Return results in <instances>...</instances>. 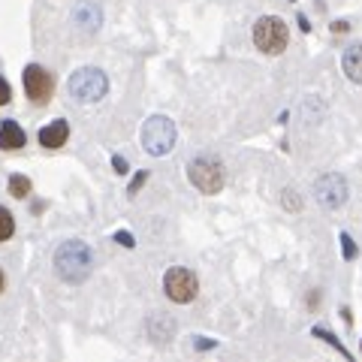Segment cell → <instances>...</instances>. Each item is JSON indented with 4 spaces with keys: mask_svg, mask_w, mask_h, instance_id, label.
Returning a JSON list of instances; mask_svg holds the SVG:
<instances>
[{
    "mask_svg": "<svg viewBox=\"0 0 362 362\" xmlns=\"http://www.w3.org/2000/svg\"><path fill=\"white\" fill-rule=\"evenodd\" d=\"M90 266H94V254L85 242H64L54 254V272L58 278L66 281V284H82V281L90 275Z\"/></svg>",
    "mask_w": 362,
    "mask_h": 362,
    "instance_id": "6da1fadb",
    "label": "cell"
},
{
    "mask_svg": "<svg viewBox=\"0 0 362 362\" xmlns=\"http://www.w3.org/2000/svg\"><path fill=\"white\" fill-rule=\"evenodd\" d=\"M70 97H76L78 103H97V100L106 97L109 90V78L103 70H97V66H82V70H76L70 76Z\"/></svg>",
    "mask_w": 362,
    "mask_h": 362,
    "instance_id": "7a4b0ae2",
    "label": "cell"
},
{
    "mask_svg": "<svg viewBox=\"0 0 362 362\" xmlns=\"http://www.w3.org/2000/svg\"><path fill=\"white\" fill-rule=\"evenodd\" d=\"M175 121H169L166 115H151L142 124V148L151 157H163L175 148Z\"/></svg>",
    "mask_w": 362,
    "mask_h": 362,
    "instance_id": "3957f363",
    "label": "cell"
},
{
    "mask_svg": "<svg viewBox=\"0 0 362 362\" xmlns=\"http://www.w3.org/2000/svg\"><path fill=\"white\" fill-rule=\"evenodd\" d=\"M290 42V30H287V21L278 18V16H263L257 18L254 25V45L263 54H281Z\"/></svg>",
    "mask_w": 362,
    "mask_h": 362,
    "instance_id": "277c9868",
    "label": "cell"
},
{
    "mask_svg": "<svg viewBox=\"0 0 362 362\" xmlns=\"http://www.w3.org/2000/svg\"><path fill=\"white\" fill-rule=\"evenodd\" d=\"M163 293H166V299H173L175 305H187V302L197 299L199 278L185 266H173L163 275Z\"/></svg>",
    "mask_w": 362,
    "mask_h": 362,
    "instance_id": "5b68a950",
    "label": "cell"
},
{
    "mask_svg": "<svg viewBox=\"0 0 362 362\" xmlns=\"http://www.w3.org/2000/svg\"><path fill=\"white\" fill-rule=\"evenodd\" d=\"M187 178L199 194H221L223 187V169L214 157H197V160L187 163Z\"/></svg>",
    "mask_w": 362,
    "mask_h": 362,
    "instance_id": "8992f818",
    "label": "cell"
},
{
    "mask_svg": "<svg viewBox=\"0 0 362 362\" xmlns=\"http://www.w3.org/2000/svg\"><path fill=\"white\" fill-rule=\"evenodd\" d=\"M21 85H25V94L33 106H45L54 94V76L40 64H28L25 73H21Z\"/></svg>",
    "mask_w": 362,
    "mask_h": 362,
    "instance_id": "52a82bcc",
    "label": "cell"
},
{
    "mask_svg": "<svg viewBox=\"0 0 362 362\" xmlns=\"http://www.w3.org/2000/svg\"><path fill=\"white\" fill-rule=\"evenodd\" d=\"M314 197H317V202H320L323 209H329V211L341 209L344 202H347V181H344V175L326 173L323 178H317Z\"/></svg>",
    "mask_w": 362,
    "mask_h": 362,
    "instance_id": "ba28073f",
    "label": "cell"
},
{
    "mask_svg": "<svg viewBox=\"0 0 362 362\" xmlns=\"http://www.w3.org/2000/svg\"><path fill=\"white\" fill-rule=\"evenodd\" d=\"M37 139H40L42 148H61V145H66V139H70V124L64 118H54L52 124H45V127L37 133Z\"/></svg>",
    "mask_w": 362,
    "mask_h": 362,
    "instance_id": "9c48e42d",
    "label": "cell"
},
{
    "mask_svg": "<svg viewBox=\"0 0 362 362\" xmlns=\"http://www.w3.org/2000/svg\"><path fill=\"white\" fill-rule=\"evenodd\" d=\"M25 142H28V136H25V130H21L16 121H4V124H0V151H18Z\"/></svg>",
    "mask_w": 362,
    "mask_h": 362,
    "instance_id": "30bf717a",
    "label": "cell"
},
{
    "mask_svg": "<svg viewBox=\"0 0 362 362\" xmlns=\"http://www.w3.org/2000/svg\"><path fill=\"white\" fill-rule=\"evenodd\" d=\"M341 66L350 82L362 85V45H347L344 54H341Z\"/></svg>",
    "mask_w": 362,
    "mask_h": 362,
    "instance_id": "8fae6325",
    "label": "cell"
},
{
    "mask_svg": "<svg viewBox=\"0 0 362 362\" xmlns=\"http://www.w3.org/2000/svg\"><path fill=\"white\" fill-rule=\"evenodd\" d=\"M76 21L85 25L88 30H94V28H100V9L94 4H78L76 6Z\"/></svg>",
    "mask_w": 362,
    "mask_h": 362,
    "instance_id": "7c38bea8",
    "label": "cell"
},
{
    "mask_svg": "<svg viewBox=\"0 0 362 362\" xmlns=\"http://www.w3.org/2000/svg\"><path fill=\"white\" fill-rule=\"evenodd\" d=\"M30 190H33V185H30L28 175H9V194L16 199H28Z\"/></svg>",
    "mask_w": 362,
    "mask_h": 362,
    "instance_id": "4fadbf2b",
    "label": "cell"
},
{
    "mask_svg": "<svg viewBox=\"0 0 362 362\" xmlns=\"http://www.w3.org/2000/svg\"><path fill=\"white\" fill-rule=\"evenodd\" d=\"M13 233H16V218H13V211H9L6 206H0V245L13 239Z\"/></svg>",
    "mask_w": 362,
    "mask_h": 362,
    "instance_id": "5bb4252c",
    "label": "cell"
},
{
    "mask_svg": "<svg viewBox=\"0 0 362 362\" xmlns=\"http://www.w3.org/2000/svg\"><path fill=\"white\" fill-rule=\"evenodd\" d=\"M311 335H314V338H323V341H326V344H329V347H335V350H338V354H341L344 359H350V354H347V350H344V344H341V341H338V338H335V335H332L329 329H323V326H314V329H311Z\"/></svg>",
    "mask_w": 362,
    "mask_h": 362,
    "instance_id": "9a60e30c",
    "label": "cell"
},
{
    "mask_svg": "<svg viewBox=\"0 0 362 362\" xmlns=\"http://www.w3.org/2000/svg\"><path fill=\"white\" fill-rule=\"evenodd\" d=\"M341 254H344V259H356V254H359V247L350 239V233H341Z\"/></svg>",
    "mask_w": 362,
    "mask_h": 362,
    "instance_id": "2e32d148",
    "label": "cell"
},
{
    "mask_svg": "<svg viewBox=\"0 0 362 362\" xmlns=\"http://www.w3.org/2000/svg\"><path fill=\"white\" fill-rule=\"evenodd\" d=\"M281 202H284V209L287 211H299L302 209V202H299V197H296V190H284V197H281Z\"/></svg>",
    "mask_w": 362,
    "mask_h": 362,
    "instance_id": "e0dca14e",
    "label": "cell"
},
{
    "mask_svg": "<svg viewBox=\"0 0 362 362\" xmlns=\"http://www.w3.org/2000/svg\"><path fill=\"white\" fill-rule=\"evenodd\" d=\"M9 100H13V88H9V82L0 76V106H6Z\"/></svg>",
    "mask_w": 362,
    "mask_h": 362,
    "instance_id": "ac0fdd59",
    "label": "cell"
},
{
    "mask_svg": "<svg viewBox=\"0 0 362 362\" xmlns=\"http://www.w3.org/2000/svg\"><path fill=\"white\" fill-rule=\"evenodd\" d=\"M145 181H148V173H139V175H136V178L130 181V187H127V194H130V197H136V194H139V187L145 185Z\"/></svg>",
    "mask_w": 362,
    "mask_h": 362,
    "instance_id": "d6986e66",
    "label": "cell"
},
{
    "mask_svg": "<svg viewBox=\"0 0 362 362\" xmlns=\"http://www.w3.org/2000/svg\"><path fill=\"white\" fill-rule=\"evenodd\" d=\"M112 169H115L118 175H127V173H130V166H127V160H124L121 154H115V157H112Z\"/></svg>",
    "mask_w": 362,
    "mask_h": 362,
    "instance_id": "ffe728a7",
    "label": "cell"
},
{
    "mask_svg": "<svg viewBox=\"0 0 362 362\" xmlns=\"http://www.w3.org/2000/svg\"><path fill=\"white\" fill-rule=\"evenodd\" d=\"M115 242H118V245H124V247H133V245H136V242H133V233H127V230L115 233Z\"/></svg>",
    "mask_w": 362,
    "mask_h": 362,
    "instance_id": "44dd1931",
    "label": "cell"
},
{
    "mask_svg": "<svg viewBox=\"0 0 362 362\" xmlns=\"http://www.w3.org/2000/svg\"><path fill=\"white\" fill-rule=\"evenodd\" d=\"M194 347H197V350H211V347H214V341H209V338H197Z\"/></svg>",
    "mask_w": 362,
    "mask_h": 362,
    "instance_id": "7402d4cb",
    "label": "cell"
},
{
    "mask_svg": "<svg viewBox=\"0 0 362 362\" xmlns=\"http://www.w3.org/2000/svg\"><path fill=\"white\" fill-rule=\"evenodd\" d=\"M350 25H347V21H335V25H332V33H344Z\"/></svg>",
    "mask_w": 362,
    "mask_h": 362,
    "instance_id": "603a6c76",
    "label": "cell"
},
{
    "mask_svg": "<svg viewBox=\"0 0 362 362\" xmlns=\"http://www.w3.org/2000/svg\"><path fill=\"white\" fill-rule=\"evenodd\" d=\"M299 28H302L305 33H308V30H311V25H308V18H305V16H299Z\"/></svg>",
    "mask_w": 362,
    "mask_h": 362,
    "instance_id": "cb8c5ba5",
    "label": "cell"
},
{
    "mask_svg": "<svg viewBox=\"0 0 362 362\" xmlns=\"http://www.w3.org/2000/svg\"><path fill=\"white\" fill-rule=\"evenodd\" d=\"M6 290V275H4V269H0V293Z\"/></svg>",
    "mask_w": 362,
    "mask_h": 362,
    "instance_id": "d4e9b609",
    "label": "cell"
},
{
    "mask_svg": "<svg viewBox=\"0 0 362 362\" xmlns=\"http://www.w3.org/2000/svg\"><path fill=\"white\" fill-rule=\"evenodd\" d=\"M359 347H362V341H359Z\"/></svg>",
    "mask_w": 362,
    "mask_h": 362,
    "instance_id": "484cf974",
    "label": "cell"
}]
</instances>
